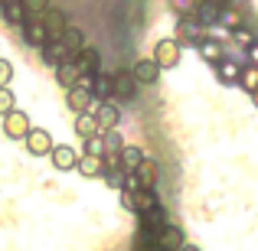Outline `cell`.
Instances as JSON below:
<instances>
[{"mask_svg":"<svg viewBox=\"0 0 258 251\" xmlns=\"http://www.w3.org/2000/svg\"><path fill=\"white\" fill-rule=\"evenodd\" d=\"M209 26L206 23H200V20H196V17H180V20H176V43H180V46H189V49H196V46H200L203 43V39H206L209 36Z\"/></svg>","mask_w":258,"mask_h":251,"instance_id":"cell-1","label":"cell"},{"mask_svg":"<svg viewBox=\"0 0 258 251\" xmlns=\"http://www.w3.org/2000/svg\"><path fill=\"white\" fill-rule=\"evenodd\" d=\"M183 241H186L183 228L176 225V222H170V219H167L164 225H160L157 232H154V241H151V245H157L160 251H180V248H183Z\"/></svg>","mask_w":258,"mask_h":251,"instance_id":"cell-2","label":"cell"},{"mask_svg":"<svg viewBox=\"0 0 258 251\" xmlns=\"http://www.w3.org/2000/svg\"><path fill=\"white\" fill-rule=\"evenodd\" d=\"M134 98H138V78H134L131 72L118 69L111 75V101L124 105V101H134Z\"/></svg>","mask_w":258,"mask_h":251,"instance_id":"cell-3","label":"cell"},{"mask_svg":"<svg viewBox=\"0 0 258 251\" xmlns=\"http://www.w3.org/2000/svg\"><path fill=\"white\" fill-rule=\"evenodd\" d=\"M180 56H183V46L176 43V39H160L157 46H154V59H157L160 69H176L180 65Z\"/></svg>","mask_w":258,"mask_h":251,"instance_id":"cell-4","label":"cell"},{"mask_svg":"<svg viewBox=\"0 0 258 251\" xmlns=\"http://www.w3.org/2000/svg\"><path fill=\"white\" fill-rule=\"evenodd\" d=\"M20 33H23V43H26V46L39 49V46L46 43V23H43V13H30V17L23 20V26H20Z\"/></svg>","mask_w":258,"mask_h":251,"instance_id":"cell-5","label":"cell"},{"mask_svg":"<svg viewBox=\"0 0 258 251\" xmlns=\"http://www.w3.org/2000/svg\"><path fill=\"white\" fill-rule=\"evenodd\" d=\"M30 114L26 111H17V108H13V111H7L4 114V134L10 140H23L26 134H30Z\"/></svg>","mask_w":258,"mask_h":251,"instance_id":"cell-6","label":"cell"},{"mask_svg":"<svg viewBox=\"0 0 258 251\" xmlns=\"http://www.w3.org/2000/svg\"><path fill=\"white\" fill-rule=\"evenodd\" d=\"M95 118H98V127H101V131H114V127L121 124V105H118V101H111V98L98 101Z\"/></svg>","mask_w":258,"mask_h":251,"instance_id":"cell-7","label":"cell"},{"mask_svg":"<svg viewBox=\"0 0 258 251\" xmlns=\"http://www.w3.org/2000/svg\"><path fill=\"white\" fill-rule=\"evenodd\" d=\"M242 65H245V62H239V59H229V56H222L219 62L213 65V72H216V82H219V85H239Z\"/></svg>","mask_w":258,"mask_h":251,"instance_id":"cell-8","label":"cell"},{"mask_svg":"<svg viewBox=\"0 0 258 251\" xmlns=\"http://www.w3.org/2000/svg\"><path fill=\"white\" fill-rule=\"evenodd\" d=\"M26 150L33 153V157H46V153L52 150V134L46 131V127H30V134H26Z\"/></svg>","mask_w":258,"mask_h":251,"instance_id":"cell-9","label":"cell"},{"mask_svg":"<svg viewBox=\"0 0 258 251\" xmlns=\"http://www.w3.org/2000/svg\"><path fill=\"white\" fill-rule=\"evenodd\" d=\"M43 23H46V43H49V39H62L69 20H66L62 10H56V7H46V10H43Z\"/></svg>","mask_w":258,"mask_h":251,"instance_id":"cell-10","label":"cell"},{"mask_svg":"<svg viewBox=\"0 0 258 251\" xmlns=\"http://www.w3.org/2000/svg\"><path fill=\"white\" fill-rule=\"evenodd\" d=\"M76 65H79V72H82V78H92L95 72H101V52L92 49V46H82V49L76 52Z\"/></svg>","mask_w":258,"mask_h":251,"instance_id":"cell-11","label":"cell"},{"mask_svg":"<svg viewBox=\"0 0 258 251\" xmlns=\"http://www.w3.org/2000/svg\"><path fill=\"white\" fill-rule=\"evenodd\" d=\"M49 160H52V166L56 170H76L79 163V150H72L69 144H52V150H49Z\"/></svg>","mask_w":258,"mask_h":251,"instance_id":"cell-12","label":"cell"},{"mask_svg":"<svg viewBox=\"0 0 258 251\" xmlns=\"http://www.w3.org/2000/svg\"><path fill=\"white\" fill-rule=\"evenodd\" d=\"M160 65H157V59H138V65L131 69V75L138 78V85H157V78H160Z\"/></svg>","mask_w":258,"mask_h":251,"instance_id":"cell-13","label":"cell"},{"mask_svg":"<svg viewBox=\"0 0 258 251\" xmlns=\"http://www.w3.org/2000/svg\"><path fill=\"white\" fill-rule=\"evenodd\" d=\"M92 92H88L85 85H72V88H66V105H69V111H92Z\"/></svg>","mask_w":258,"mask_h":251,"instance_id":"cell-14","label":"cell"},{"mask_svg":"<svg viewBox=\"0 0 258 251\" xmlns=\"http://www.w3.org/2000/svg\"><path fill=\"white\" fill-rule=\"evenodd\" d=\"M138 222H141V235H147V232L154 235L167 222V212L160 206H154V209H147V212H138Z\"/></svg>","mask_w":258,"mask_h":251,"instance_id":"cell-15","label":"cell"},{"mask_svg":"<svg viewBox=\"0 0 258 251\" xmlns=\"http://www.w3.org/2000/svg\"><path fill=\"white\" fill-rule=\"evenodd\" d=\"M196 52H200V59L203 62H209V65H216L222 56H226V46L219 43V39H213V36H206L200 46H196Z\"/></svg>","mask_w":258,"mask_h":251,"instance_id":"cell-16","label":"cell"},{"mask_svg":"<svg viewBox=\"0 0 258 251\" xmlns=\"http://www.w3.org/2000/svg\"><path fill=\"white\" fill-rule=\"evenodd\" d=\"M76 170L85 176V180H95V176H101L105 173V160L101 157H95V153H79V163Z\"/></svg>","mask_w":258,"mask_h":251,"instance_id":"cell-17","label":"cell"},{"mask_svg":"<svg viewBox=\"0 0 258 251\" xmlns=\"http://www.w3.org/2000/svg\"><path fill=\"white\" fill-rule=\"evenodd\" d=\"M134 176H138V186H157V180H160V166H157V160L144 157V160H141V166L134 170Z\"/></svg>","mask_w":258,"mask_h":251,"instance_id":"cell-18","label":"cell"},{"mask_svg":"<svg viewBox=\"0 0 258 251\" xmlns=\"http://www.w3.org/2000/svg\"><path fill=\"white\" fill-rule=\"evenodd\" d=\"M79 78H82V72H79L76 59H66V62H59V65H56V82L62 85V88L79 85Z\"/></svg>","mask_w":258,"mask_h":251,"instance_id":"cell-19","label":"cell"},{"mask_svg":"<svg viewBox=\"0 0 258 251\" xmlns=\"http://www.w3.org/2000/svg\"><path fill=\"white\" fill-rule=\"evenodd\" d=\"M39 52H43L46 65H52V69H56L59 62H66V59H69V52H66L62 39H49V43H43V46H39Z\"/></svg>","mask_w":258,"mask_h":251,"instance_id":"cell-20","label":"cell"},{"mask_svg":"<svg viewBox=\"0 0 258 251\" xmlns=\"http://www.w3.org/2000/svg\"><path fill=\"white\" fill-rule=\"evenodd\" d=\"M118 160H121V170L124 173H134V170L141 166V160H144V150L141 147H134V144H121V150H118Z\"/></svg>","mask_w":258,"mask_h":251,"instance_id":"cell-21","label":"cell"},{"mask_svg":"<svg viewBox=\"0 0 258 251\" xmlns=\"http://www.w3.org/2000/svg\"><path fill=\"white\" fill-rule=\"evenodd\" d=\"M219 0H200L196 4V10H193V17L200 20V23H206V26H216V20H219Z\"/></svg>","mask_w":258,"mask_h":251,"instance_id":"cell-22","label":"cell"},{"mask_svg":"<svg viewBox=\"0 0 258 251\" xmlns=\"http://www.w3.org/2000/svg\"><path fill=\"white\" fill-rule=\"evenodd\" d=\"M0 13H4V20H7L10 26H17V30L23 26V20L30 17V13H26V7L20 4V0H4V7H0Z\"/></svg>","mask_w":258,"mask_h":251,"instance_id":"cell-23","label":"cell"},{"mask_svg":"<svg viewBox=\"0 0 258 251\" xmlns=\"http://www.w3.org/2000/svg\"><path fill=\"white\" fill-rule=\"evenodd\" d=\"M88 92H92V98H95V101L111 98V75H105V72H95L92 82H88Z\"/></svg>","mask_w":258,"mask_h":251,"instance_id":"cell-24","label":"cell"},{"mask_svg":"<svg viewBox=\"0 0 258 251\" xmlns=\"http://www.w3.org/2000/svg\"><path fill=\"white\" fill-rule=\"evenodd\" d=\"M98 118H95V111H79L76 114V134L79 137H92V134H98Z\"/></svg>","mask_w":258,"mask_h":251,"instance_id":"cell-25","label":"cell"},{"mask_svg":"<svg viewBox=\"0 0 258 251\" xmlns=\"http://www.w3.org/2000/svg\"><path fill=\"white\" fill-rule=\"evenodd\" d=\"M62 46H66V52H69V59H76V52L85 46L82 30H79V26H66V33H62Z\"/></svg>","mask_w":258,"mask_h":251,"instance_id":"cell-26","label":"cell"},{"mask_svg":"<svg viewBox=\"0 0 258 251\" xmlns=\"http://www.w3.org/2000/svg\"><path fill=\"white\" fill-rule=\"evenodd\" d=\"M239 88H242V92H248V95H252L255 88H258V65H252V62H245V65H242Z\"/></svg>","mask_w":258,"mask_h":251,"instance_id":"cell-27","label":"cell"},{"mask_svg":"<svg viewBox=\"0 0 258 251\" xmlns=\"http://www.w3.org/2000/svg\"><path fill=\"white\" fill-rule=\"evenodd\" d=\"M219 26H226V30H235V26L242 23V13L235 10V7H229V4H222L219 7V20H216Z\"/></svg>","mask_w":258,"mask_h":251,"instance_id":"cell-28","label":"cell"},{"mask_svg":"<svg viewBox=\"0 0 258 251\" xmlns=\"http://www.w3.org/2000/svg\"><path fill=\"white\" fill-rule=\"evenodd\" d=\"M229 33H232V39H235V43L242 46V49H245V46H252L255 39H258V33H252L248 26H242V23L235 26V30H229Z\"/></svg>","mask_w":258,"mask_h":251,"instance_id":"cell-29","label":"cell"},{"mask_svg":"<svg viewBox=\"0 0 258 251\" xmlns=\"http://www.w3.org/2000/svg\"><path fill=\"white\" fill-rule=\"evenodd\" d=\"M85 153H95V157H101L105 153V134H92V137H85Z\"/></svg>","mask_w":258,"mask_h":251,"instance_id":"cell-30","label":"cell"},{"mask_svg":"<svg viewBox=\"0 0 258 251\" xmlns=\"http://www.w3.org/2000/svg\"><path fill=\"white\" fill-rule=\"evenodd\" d=\"M17 108V98H13V92H10V85H0V114H7V111H13Z\"/></svg>","mask_w":258,"mask_h":251,"instance_id":"cell-31","label":"cell"},{"mask_svg":"<svg viewBox=\"0 0 258 251\" xmlns=\"http://www.w3.org/2000/svg\"><path fill=\"white\" fill-rule=\"evenodd\" d=\"M196 4H200V0H170V10L180 13V17H193Z\"/></svg>","mask_w":258,"mask_h":251,"instance_id":"cell-32","label":"cell"},{"mask_svg":"<svg viewBox=\"0 0 258 251\" xmlns=\"http://www.w3.org/2000/svg\"><path fill=\"white\" fill-rule=\"evenodd\" d=\"M20 4L26 7V13H43L49 7V0H20Z\"/></svg>","mask_w":258,"mask_h":251,"instance_id":"cell-33","label":"cell"},{"mask_svg":"<svg viewBox=\"0 0 258 251\" xmlns=\"http://www.w3.org/2000/svg\"><path fill=\"white\" fill-rule=\"evenodd\" d=\"M13 82V65L7 59H0V85H10Z\"/></svg>","mask_w":258,"mask_h":251,"instance_id":"cell-34","label":"cell"},{"mask_svg":"<svg viewBox=\"0 0 258 251\" xmlns=\"http://www.w3.org/2000/svg\"><path fill=\"white\" fill-rule=\"evenodd\" d=\"M101 134H105V153L108 150H121V140H118V134H114V131H101Z\"/></svg>","mask_w":258,"mask_h":251,"instance_id":"cell-35","label":"cell"},{"mask_svg":"<svg viewBox=\"0 0 258 251\" xmlns=\"http://www.w3.org/2000/svg\"><path fill=\"white\" fill-rule=\"evenodd\" d=\"M245 56H248V62H252V65H258V39H255L252 46H245Z\"/></svg>","mask_w":258,"mask_h":251,"instance_id":"cell-36","label":"cell"},{"mask_svg":"<svg viewBox=\"0 0 258 251\" xmlns=\"http://www.w3.org/2000/svg\"><path fill=\"white\" fill-rule=\"evenodd\" d=\"M180 251H203V248H196V245H186V241H183V248Z\"/></svg>","mask_w":258,"mask_h":251,"instance_id":"cell-37","label":"cell"},{"mask_svg":"<svg viewBox=\"0 0 258 251\" xmlns=\"http://www.w3.org/2000/svg\"><path fill=\"white\" fill-rule=\"evenodd\" d=\"M252 101H255V108H258V88H255V92H252Z\"/></svg>","mask_w":258,"mask_h":251,"instance_id":"cell-38","label":"cell"},{"mask_svg":"<svg viewBox=\"0 0 258 251\" xmlns=\"http://www.w3.org/2000/svg\"><path fill=\"white\" fill-rule=\"evenodd\" d=\"M219 4H229V0H219Z\"/></svg>","mask_w":258,"mask_h":251,"instance_id":"cell-39","label":"cell"},{"mask_svg":"<svg viewBox=\"0 0 258 251\" xmlns=\"http://www.w3.org/2000/svg\"><path fill=\"white\" fill-rule=\"evenodd\" d=\"M0 7H4V0H0Z\"/></svg>","mask_w":258,"mask_h":251,"instance_id":"cell-40","label":"cell"}]
</instances>
